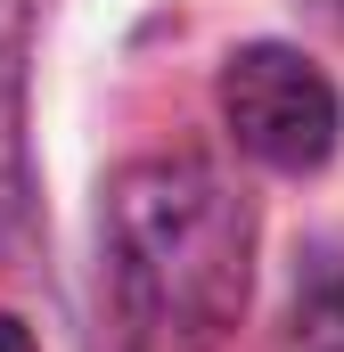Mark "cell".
Returning a JSON list of instances; mask_svg holds the SVG:
<instances>
[{"label":"cell","instance_id":"6da1fadb","mask_svg":"<svg viewBox=\"0 0 344 352\" xmlns=\"http://www.w3.org/2000/svg\"><path fill=\"white\" fill-rule=\"evenodd\" d=\"M255 205L197 156L115 173L98 213V352H222L246 311Z\"/></svg>","mask_w":344,"mask_h":352},{"label":"cell","instance_id":"277c9868","mask_svg":"<svg viewBox=\"0 0 344 352\" xmlns=\"http://www.w3.org/2000/svg\"><path fill=\"white\" fill-rule=\"evenodd\" d=\"M0 352H33V336H25V328H17L8 311H0Z\"/></svg>","mask_w":344,"mask_h":352},{"label":"cell","instance_id":"3957f363","mask_svg":"<svg viewBox=\"0 0 344 352\" xmlns=\"http://www.w3.org/2000/svg\"><path fill=\"white\" fill-rule=\"evenodd\" d=\"M270 352H344V270L336 263H320L295 287V303H287Z\"/></svg>","mask_w":344,"mask_h":352},{"label":"cell","instance_id":"7a4b0ae2","mask_svg":"<svg viewBox=\"0 0 344 352\" xmlns=\"http://www.w3.org/2000/svg\"><path fill=\"white\" fill-rule=\"evenodd\" d=\"M222 123H230V140L255 164H270V173H312V164L336 156L344 107H336L328 74L303 50L255 41V50H238L222 66Z\"/></svg>","mask_w":344,"mask_h":352}]
</instances>
